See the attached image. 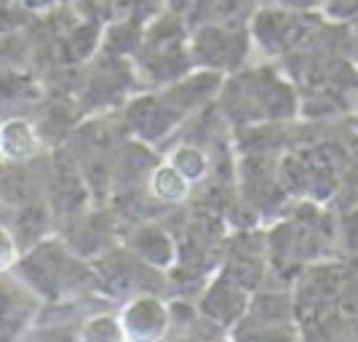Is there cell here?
I'll return each instance as SVG.
<instances>
[{
  "mask_svg": "<svg viewBox=\"0 0 358 342\" xmlns=\"http://www.w3.org/2000/svg\"><path fill=\"white\" fill-rule=\"evenodd\" d=\"M11 3H16L24 14L30 16H45L59 6V0H11Z\"/></svg>",
  "mask_w": 358,
  "mask_h": 342,
  "instance_id": "obj_19",
  "label": "cell"
},
{
  "mask_svg": "<svg viewBox=\"0 0 358 342\" xmlns=\"http://www.w3.org/2000/svg\"><path fill=\"white\" fill-rule=\"evenodd\" d=\"M321 16L315 11H286L278 6L259 3L257 11L249 19V38L252 45L268 59H284L294 48L302 45V41L310 35Z\"/></svg>",
  "mask_w": 358,
  "mask_h": 342,
  "instance_id": "obj_4",
  "label": "cell"
},
{
  "mask_svg": "<svg viewBox=\"0 0 358 342\" xmlns=\"http://www.w3.org/2000/svg\"><path fill=\"white\" fill-rule=\"evenodd\" d=\"M190 59L198 70H211L220 75L238 73L243 64H249L254 45L246 27L230 24H195L187 38Z\"/></svg>",
  "mask_w": 358,
  "mask_h": 342,
  "instance_id": "obj_5",
  "label": "cell"
},
{
  "mask_svg": "<svg viewBox=\"0 0 358 342\" xmlns=\"http://www.w3.org/2000/svg\"><path fill=\"white\" fill-rule=\"evenodd\" d=\"M348 30H350V62L358 67V19H353V22H348Z\"/></svg>",
  "mask_w": 358,
  "mask_h": 342,
  "instance_id": "obj_20",
  "label": "cell"
},
{
  "mask_svg": "<svg viewBox=\"0 0 358 342\" xmlns=\"http://www.w3.org/2000/svg\"><path fill=\"white\" fill-rule=\"evenodd\" d=\"M136 86H139V78H136L134 62L129 64L126 57L102 51V57L86 67L75 99H78V107H83V113H94V115L115 113L113 104H118L129 91H139Z\"/></svg>",
  "mask_w": 358,
  "mask_h": 342,
  "instance_id": "obj_6",
  "label": "cell"
},
{
  "mask_svg": "<svg viewBox=\"0 0 358 342\" xmlns=\"http://www.w3.org/2000/svg\"><path fill=\"white\" fill-rule=\"evenodd\" d=\"M148 193L158 206L169 211V208L179 206V204H185L190 198L193 185L164 158V161H158V164L152 166V171H150Z\"/></svg>",
  "mask_w": 358,
  "mask_h": 342,
  "instance_id": "obj_15",
  "label": "cell"
},
{
  "mask_svg": "<svg viewBox=\"0 0 358 342\" xmlns=\"http://www.w3.org/2000/svg\"><path fill=\"white\" fill-rule=\"evenodd\" d=\"M11 273L41 302H57L94 289L91 262L78 257L59 233H51L24 249Z\"/></svg>",
  "mask_w": 358,
  "mask_h": 342,
  "instance_id": "obj_2",
  "label": "cell"
},
{
  "mask_svg": "<svg viewBox=\"0 0 358 342\" xmlns=\"http://www.w3.org/2000/svg\"><path fill=\"white\" fill-rule=\"evenodd\" d=\"M59 236L78 257L91 262L118 243L120 220L115 217V211H107L102 204H94L62 225Z\"/></svg>",
  "mask_w": 358,
  "mask_h": 342,
  "instance_id": "obj_7",
  "label": "cell"
},
{
  "mask_svg": "<svg viewBox=\"0 0 358 342\" xmlns=\"http://www.w3.org/2000/svg\"><path fill=\"white\" fill-rule=\"evenodd\" d=\"M78 340H86V342L126 340L115 308H105V311H96V313H91V315H86L80 329H78Z\"/></svg>",
  "mask_w": 358,
  "mask_h": 342,
  "instance_id": "obj_16",
  "label": "cell"
},
{
  "mask_svg": "<svg viewBox=\"0 0 358 342\" xmlns=\"http://www.w3.org/2000/svg\"><path fill=\"white\" fill-rule=\"evenodd\" d=\"M19 257H22V246H19L16 233L11 230V225L0 220V276L11 273Z\"/></svg>",
  "mask_w": 358,
  "mask_h": 342,
  "instance_id": "obj_17",
  "label": "cell"
},
{
  "mask_svg": "<svg viewBox=\"0 0 358 342\" xmlns=\"http://www.w3.org/2000/svg\"><path fill=\"white\" fill-rule=\"evenodd\" d=\"M217 107L230 129L281 123L299 115V94L278 64H243L224 75Z\"/></svg>",
  "mask_w": 358,
  "mask_h": 342,
  "instance_id": "obj_1",
  "label": "cell"
},
{
  "mask_svg": "<svg viewBox=\"0 0 358 342\" xmlns=\"http://www.w3.org/2000/svg\"><path fill=\"white\" fill-rule=\"evenodd\" d=\"M43 99V86L30 70H0V113L22 115L24 107H35Z\"/></svg>",
  "mask_w": 358,
  "mask_h": 342,
  "instance_id": "obj_14",
  "label": "cell"
},
{
  "mask_svg": "<svg viewBox=\"0 0 358 342\" xmlns=\"http://www.w3.org/2000/svg\"><path fill=\"white\" fill-rule=\"evenodd\" d=\"M259 3L278 6V8H286V11H318V8H324L327 0H259Z\"/></svg>",
  "mask_w": 358,
  "mask_h": 342,
  "instance_id": "obj_18",
  "label": "cell"
},
{
  "mask_svg": "<svg viewBox=\"0 0 358 342\" xmlns=\"http://www.w3.org/2000/svg\"><path fill=\"white\" fill-rule=\"evenodd\" d=\"M120 243L134 257H139L145 265L161 270V273H169L177 265L179 241L158 220H142V222L129 225L120 233Z\"/></svg>",
  "mask_w": 358,
  "mask_h": 342,
  "instance_id": "obj_8",
  "label": "cell"
},
{
  "mask_svg": "<svg viewBox=\"0 0 358 342\" xmlns=\"http://www.w3.org/2000/svg\"><path fill=\"white\" fill-rule=\"evenodd\" d=\"M356 110H358V107H356ZM353 126H356V134H358V113L353 115Z\"/></svg>",
  "mask_w": 358,
  "mask_h": 342,
  "instance_id": "obj_22",
  "label": "cell"
},
{
  "mask_svg": "<svg viewBox=\"0 0 358 342\" xmlns=\"http://www.w3.org/2000/svg\"><path fill=\"white\" fill-rule=\"evenodd\" d=\"M45 155V139L38 123L24 115H8L0 120V161L3 164H30Z\"/></svg>",
  "mask_w": 358,
  "mask_h": 342,
  "instance_id": "obj_12",
  "label": "cell"
},
{
  "mask_svg": "<svg viewBox=\"0 0 358 342\" xmlns=\"http://www.w3.org/2000/svg\"><path fill=\"white\" fill-rule=\"evenodd\" d=\"M252 292H246L238 283L227 281L224 276L214 273L206 286L198 292V311L203 313L206 318L217 321L220 327L233 329L243 318V313L249 308Z\"/></svg>",
  "mask_w": 358,
  "mask_h": 342,
  "instance_id": "obj_11",
  "label": "cell"
},
{
  "mask_svg": "<svg viewBox=\"0 0 358 342\" xmlns=\"http://www.w3.org/2000/svg\"><path fill=\"white\" fill-rule=\"evenodd\" d=\"M91 268H94V289L107 299H113L115 305H123L126 299L139 294L166 292V273L145 265L123 243H115L113 249L91 259Z\"/></svg>",
  "mask_w": 358,
  "mask_h": 342,
  "instance_id": "obj_3",
  "label": "cell"
},
{
  "mask_svg": "<svg viewBox=\"0 0 358 342\" xmlns=\"http://www.w3.org/2000/svg\"><path fill=\"white\" fill-rule=\"evenodd\" d=\"M259 0H193L187 14V24H230V27H249V19L257 11Z\"/></svg>",
  "mask_w": 358,
  "mask_h": 342,
  "instance_id": "obj_13",
  "label": "cell"
},
{
  "mask_svg": "<svg viewBox=\"0 0 358 342\" xmlns=\"http://www.w3.org/2000/svg\"><path fill=\"white\" fill-rule=\"evenodd\" d=\"M118 318L126 340H164L171 329L169 299L164 294H139L118 305Z\"/></svg>",
  "mask_w": 358,
  "mask_h": 342,
  "instance_id": "obj_9",
  "label": "cell"
},
{
  "mask_svg": "<svg viewBox=\"0 0 358 342\" xmlns=\"http://www.w3.org/2000/svg\"><path fill=\"white\" fill-rule=\"evenodd\" d=\"M41 299L14 273L0 276V340H19L38 315Z\"/></svg>",
  "mask_w": 358,
  "mask_h": 342,
  "instance_id": "obj_10",
  "label": "cell"
},
{
  "mask_svg": "<svg viewBox=\"0 0 358 342\" xmlns=\"http://www.w3.org/2000/svg\"><path fill=\"white\" fill-rule=\"evenodd\" d=\"M73 3H78V0H59V6H73Z\"/></svg>",
  "mask_w": 358,
  "mask_h": 342,
  "instance_id": "obj_21",
  "label": "cell"
}]
</instances>
